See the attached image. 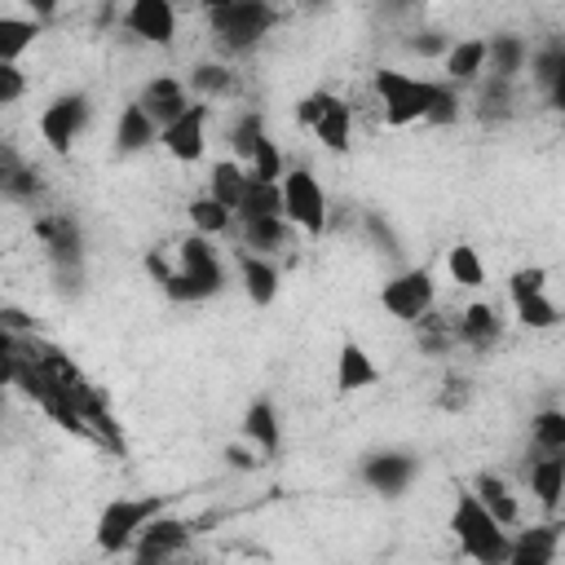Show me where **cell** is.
I'll return each instance as SVG.
<instances>
[{"mask_svg": "<svg viewBox=\"0 0 565 565\" xmlns=\"http://www.w3.org/2000/svg\"><path fill=\"white\" fill-rule=\"evenodd\" d=\"M525 71H530V84H534V88L547 97V106L556 110V106L565 102V44H561V40H547V44L530 49Z\"/></svg>", "mask_w": 565, "mask_h": 565, "instance_id": "obj_25", "label": "cell"}, {"mask_svg": "<svg viewBox=\"0 0 565 565\" xmlns=\"http://www.w3.org/2000/svg\"><path fill=\"white\" fill-rule=\"evenodd\" d=\"M477 499H481V508L503 525V530H516L521 521H525V508H521V494H516V486L503 477V472H494V468H481L477 477H472V486H468Z\"/></svg>", "mask_w": 565, "mask_h": 565, "instance_id": "obj_21", "label": "cell"}, {"mask_svg": "<svg viewBox=\"0 0 565 565\" xmlns=\"http://www.w3.org/2000/svg\"><path fill=\"white\" fill-rule=\"evenodd\" d=\"M243 190H247V168H243L238 159H230V154L212 159V168H207V194H212L216 203H225L230 212H238Z\"/></svg>", "mask_w": 565, "mask_h": 565, "instance_id": "obj_30", "label": "cell"}, {"mask_svg": "<svg viewBox=\"0 0 565 565\" xmlns=\"http://www.w3.org/2000/svg\"><path fill=\"white\" fill-rule=\"evenodd\" d=\"M481 75H486V35H450L441 53V79L468 93Z\"/></svg>", "mask_w": 565, "mask_h": 565, "instance_id": "obj_24", "label": "cell"}, {"mask_svg": "<svg viewBox=\"0 0 565 565\" xmlns=\"http://www.w3.org/2000/svg\"><path fill=\"white\" fill-rule=\"evenodd\" d=\"M446 44H450V35H446V31H437V26H424V31H415V40H411V53H419V57H441V53H446Z\"/></svg>", "mask_w": 565, "mask_h": 565, "instance_id": "obj_42", "label": "cell"}, {"mask_svg": "<svg viewBox=\"0 0 565 565\" xmlns=\"http://www.w3.org/2000/svg\"><path fill=\"white\" fill-rule=\"evenodd\" d=\"M278 199H282V221L300 234V238H322L331 225V194L322 185V177L305 163H287V172L278 177Z\"/></svg>", "mask_w": 565, "mask_h": 565, "instance_id": "obj_5", "label": "cell"}, {"mask_svg": "<svg viewBox=\"0 0 565 565\" xmlns=\"http://www.w3.org/2000/svg\"><path fill=\"white\" fill-rule=\"evenodd\" d=\"M459 119H463V88H455L450 79L437 75L433 102H428V115H424V128H450Z\"/></svg>", "mask_w": 565, "mask_h": 565, "instance_id": "obj_36", "label": "cell"}, {"mask_svg": "<svg viewBox=\"0 0 565 565\" xmlns=\"http://www.w3.org/2000/svg\"><path fill=\"white\" fill-rule=\"evenodd\" d=\"M225 282H230V274H225V260H221L216 238L194 234V230H190L185 238H177L172 260H168V274L159 278L163 296H168V300H177V305L212 300V296H221V291H225Z\"/></svg>", "mask_w": 565, "mask_h": 565, "instance_id": "obj_1", "label": "cell"}, {"mask_svg": "<svg viewBox=\"0 0 565 565\" xmlns=\"http://www.w3.org/2000/svg\"><path fill=\"white\" fill-rule=\"evenodd\" d=\"M243 168H247L252 181H278V177L287 172V154H282V146L265 132V137L252 146V154L243 159Z\"/></svg>", "mask_w": 565, "mask_h": 565, "instance_id": "obj_37", "label": "cell"}, {"mask_svg": "<svg viewBox=\"0 0 565 565\" xmlns=\"http://www.w3.org/2000/svg\"><path fill=\"white\" fill-rule=\"evenodd\" d=\"M446 530H450V539H455V547H459L463 561H477V565H508V539H512V530H503V525L481 508V499H477L468 486L455 490Z\"/></svg>", "mask_w": 565, "mask_h": 565, "instance_id": "obj_3", "label": "cell"}, {"mask_svg": "<svg viewBox=\"0 0 565 565\" xmlns=\"http://www.w3.org/2000/svg\"><path fill=\"white\" fill-rule=\"evenodd\" d=\"M282 26V4L274 0H225L203 13V31L221 53H252Z\"/></svg>", "mask_w": 565, "mask_h": 565, "instance_id": "obj_2", "label": "cell"}, {"mask_svg": "<svg viewBox=\"0 0 565 565\" xmlns=\"http://www.w3.org/2000/svg\"><path fill=\"white\" fill-rule=\"evenodd\" d=\"M18 4H22L26 18H35V22H44V26L62 13V0H18Z\"/></svg>", "mask_w": 565, "mask_h": 565, "instance_id": "obj_43", "label": "cell"}, {"mask_svg": "<svg viewBox=\"0 0 565 565\" xmlns=\"http://www.w3.org/2000/svg\"><path fill=\"white\" fill-rule=\"evenodd\" d=\"M446 278L459 291H481L486 287V260H481L477 243H450L446 247Z\"/></svg>", "mask_w": 565, "mask_h": 565, "instance_id": "obj_31", "label": "cell"}, {"mask_svg": "<svg viewBox=\"0 0 565 565\" xmlns=\"http://www.w3.org/2000/svg\"><path fill=\"white\" fill-rule=\"evenodd\" d=\"M119 31L128 40H137L141 49H159L168 53L181 35V13L177 0H124L119 9Z\"/></svg>", "mask_w": 565, "mask_h": 565, "instance_id": "obj_11", "label": "cell"}, {"mask_svg": "<svg viewBox=\"0 0 565 565\" xmlns=\"http://www.w3.org/2000/svg\"><path fill=\"white\" fill-rule=\"evenodd\" d=\"M44 35V22L26 13H0V62H22Z\"/></svg>", "mask_w": 565, "mask_h": 565, "instance_id": "obj_29", "label": "cell"}, {"mask_svg": "<svg viewBox=\"0 0 565 565\" xmlns=\"http://www.w3.org/2000/svg\"><path fill=\"white\" fill-rule=\"evenodd\" d=\"M278 212H282L278 181H252L247 177V190H243V203L234 216H278Z\"/></svg>", "mask_w": 565, "mask_h": 565, "instance_id": "obj_38", "label": "cell"}, {"mask_svg": "<svg viewBox=\"0 0 565 565\" xmlns=\"http://www.w3.org/2000/svg\"><path fill=\"white\" fill-rule=\"evenodd\" d=\"M168 508V494H119V499H106L97 521H93V543L97 552L106 556H124L132 547V539L141 534V525Z\"/></svg>", "mask_w": 565, "mask_h": 565, "instance_id": "obj_7", "label": "cell"}, {"mask_svg": "<svg viewBox=\"0 0 565 565\" xmlns=\"http://www.w3.org/2000/svg\"><path fill=\"white\" fill-rule=\"evenodd\" d=\"M154 141H159V124H154L137 102H124L119 115H115V128H110V146H115V154H124V159L146 154Z\"/></svg>", "mask_w": 565, "mask_h": 565, "instance_id": "obj_26", "label": "cell"}, {"mask_svg": "<svg viewBox=\"0 0 565 565\" xmlns=\"http://www.w3.org/2000/svg\"><path fill=\"white\" fill-rule=\"evenodd\" d=\"M305 9H322V4H331V0H300Z\"/></svg>", "mask_w": 565, "mask_h": 565, "instance_id": "obj_45", "label": "cell"}, {"mask_svg": "<svg viewBox=\"0 0 565 565\" xmlns=\"http://www.w3.org/2000/svg\"><path fill=\"white\" fill-rule=\"evenodd\" d=\"M221 459H225V468H230V472H260V468H265L260 450H256V446H247L243 437H238V441H230V446L221 450Z\"/></svg>", "mask_w": 565, "mask_h": 565, "instance_id": "obj_41", "label": "cell"}, {"mask_svg": "<svg viewBox=\"0 0 565 565\" xmlns=\"http://www.w3.org/2000/svg\"><path fill=\"white\" fill-rule=\"evenodd\" d=\"M358 477H362V486H371L375 494L397 499V494H406V490L415 486V477H419V459H415L411 450H397V446H388V450H371V455L362 459Z\"/></svg>", "mask_w": 565, "mask_h": 565, "instance_id": "obj_14", "label": "cell"}, {"mask_svg": "<svg viewBox=\"0 0 565 565\" xmlns=\"http://www.w3.org/2000/svg\"><path fill=\"white\" fill-rule=\"evenodd\" d=\"M525 62H530V40H525V35H516V31H494V35H486V75L521 84Z\"/></svg>", "mask_w": 565, "mask_h": 565, "instance_id": "obj_27", "label": "cell"}, {"mask_svg": "<svg viewBox=\"0 0 565 565\" xmlns=\"http://www.w3.org/2000/svg\"><path fill=\"white\" fill-rule=\"evenodd\" d=\"M521 481H525V490L543 516L565 512V455H539L534 450V459H525V468H521Z\"/></svg>", "mask_w": 565, "mask_h": 565, "instance_id": "obj_16", "label": "cell"}, {"mask_svg": "<svg viewBox=\"0 0 565 565\" xmlns=\"http://www.w3.org/2000/svg\"><path fill=\"white\" fill-rule=\"evenodd\" d=\"M353 102L335 88H313L296 102V124L327 150V154H349L353 150Z\"/></svg>", "mask_w": 565, "mask_h": 565, "instance_id": "obj_6", "label": "cell"}, {"mask_svg": "<svg viewBox=\"0 0 565 565\" xmlns=\"http://www.w3.org/2000/svg\"><path fill=\"white\" fill-rule=\"evenodd\" d=\"M512 322L525 327V331H556V327H561V305H556L547 291L516 296V300H512Z\"/></svg>", "mask_w": 565, "mask_h": 565, "instance_id": "obj_33", "label": "cell"}, {"mask_svg": "<svg viewBox=\"0 0 565 565\" xmlns=\"http://www.w3.org/2000/svg\"><path fill=\"white\" fill-rule=\"evenodd\" d=\"M132 102L163 128L168 119H177V115L190 106V88H185V79H181L177 71H159V75H150V79L137 88Z\"/></svg>", "mask_w": 565, "mask_h": 565, "instance_id": "obj_20", "label": "cell"}, {"mask_svg": "<svg viewBox=\"0 0 565 565\" xmlns=\"http://www.w3.org/2000/svg\"><path fill=\"white\" fill-rule=\"evenodd\" d=\"M212 119H216V106L190 97V106H185L177 119H168V124L159 128V141H154V146H159L172 163L194 168V163L207 159V146H212Z\"/></svg>", "mask_w": 565, "mask_h": 565, "instance_id": "obj_9", "label": "cell"}, {"mask_svg": "<svg viewBox=\"0 0 565 565\" xmlns=\"http://www.w3.org/2000/svg\"><path fill=\"white\" fill-rule=\"evenodd\" d=\"M88 124H93V97L84 88H66V93L49 97L40 106V115H35V132H40L44 150L57 154V159H66L79 146V137L88 132Z\"/></svg>", "mask_w": 565, "mask_h": 565, "instance_id": "obj_8", "label": "cell"}, {"mask_svg": "<svg viewBox=\"0 0 565 565\" xmlns=\"http://www.w3.org/2000/svg\"><path fill=\"white\" fill-rule=\"evenodd\" d=\"M450 327H455V349L468 353H490L503 340V313L490 300H468Z\"/></svg>", "mask_w": 565, "mask_h": 565, "instance_id": "obj_18", "label": "cell"}, {"mask_svg": "<svg viewBox=\"0 0 565 565\" xmlns=\"http://www.w3.org/2000/svg\"><path fill=\"white\" fill-rule=\"evenodd\" d=\"M31 234L44 243V256L53 260V269H62V274L79 269V260H84V234H79V225H75L71 212H40L31 221Z\"/></svg>", "mask_w": 565, "mask_h": 565, "instance_id": "obj_15", "label": "cell"}, {"mask_svg": "<svg viewBox=\"0 0 565 565\" xmlns=\"http://www.w3.org/2000/svg\"><path fill=\"white\" fill-rule=\"evenodd\" d=\"M0 415H4V388H0Z\"/></svg>", "mask_w": 565, "mask_h": 565, "instance_id": "obj_46", "label": "cell"}, {"mask_svg": "<svg viewBox=\"0 0 565 565\" xmlns=\"http://www.w3.org/2000/svg\"><path fill=\"white\" fill-rule=\"evenodd\" d=\"M433 305H437V278L428 265H406L380 282V309L402 327L419 322Z\"/></svg>", "mask_w": 565, "mask_h": 565, "instance_id": "obj_10", "label": "cell"}, {"mask_svg": "<svg viewBox=\"0 0 565 565\" xmlns=\"http://www.w3.org/2000/svg\"><path fill=\"white\" fill-rule=\"evenodd\" d=\"M234 243L238 247H247V252H260V256H287L291 247H296V230L282 221V212L278 216H234Z\"/></svg>", "mask_w": 565, "mask_h": 565, "instance_id": "obj_19", "label": "cell"}, {"mask_svg": "<svg viewBox=\"0 0 565 565\" xmlns=\"http://www.w3.org/2000/svg\"><path fill=\"white\" fill-rule=\"evenodd\" d=\"M565 516H543L534 525H516L508 539V565H556L565 547Z\"/></svg>", "mask_w": 565, "mask_h": 565, "instance_id": "obj_13", "label": "cell"}, {"mask_svg": "<svg viewBox=\"0 0 565 565\" xmlns=\"http://www.w3.org/2000/svg\"><path fill=\"white\" fill-rule=\"evenodd\" d=\"M331 384H335V393H340V397L366 393V388H375V384H380V362L371 358V349H366V344L344 340V344L335 349V371H331Z\"/></svg>", "mask_w": 565, "mask_h": 565, "instance_id": "obj_22", "label": "cell"}, {"mask_svg": "<svg viewBox=\"0 0 565 565\" xmlns=\"http://www.w3.org/2000/svg\"><path fill=\"white\" fill-rule=\"evenodd\" d=\"M234 269H238V287H243L247 305L269 309V305L282 296V265H278L274 256H260V252L238 247V252H234Z\"/></svg>", "mask_w": 565, "mask_h": 565, "instance_id": "obj_17", "label": "cell"}, {"mask_svg": "<svg viewBox=\"0 0 565 565\" xmlns=\"http://www.w3.org/2000/svg\"><path fill=\"white\" fill-rule=\"evenodd\" d=\"M185 221H190L194 234H207V238H225V234L234 230V212H230L225 203H216L207 190L185 203Z\"/></svg>", "mask_w": 565, "mask_h": 565, "instance_id": "obj_32", "label": "cell"}, {"mask_svg": "<svg viewBox=\"0 0 565 565\" xmlns=\"http://www.w3.org/2000/svg\"><path fill=\"white\" fill-rule=\"evenodd\" d=\"M194 534H199L194 521H185V516H177L172 508H163V512H154V516L141 525V534L132 539L128 556H132V561H146V565H154V561H172V556L190 552Z\"/></svg>", "mask_w": 565, "mask_h": 565, "instance_id": "obj_12", "label": "cell"}, {"mask_svg": "<svg viewBox=\"0 0 565 565\" xmlns=\"http://www.w3.org/2000/svg\"><path fill=\"white\" fill-rule=\"evenodd\" d=\"M530 446L539 455H565V411L561 406H543L530 415Z\"/></svg>", "mask_w": 565, "mask_h": 565, "instance_id": "obj_34", "label": "cell"}, {"mask_svg": "<svg viewBox=\"0 0 565 565\" xmlns=\"http://www.w3.org/2000/svg\"><path fill=\"white\" fill-rule=\"evenodd\" d=\"M437 75H411L402 66H375L371 71V97L380 106V119L388 128H415L428 115Z\"/></svg>", "mask_w": 565, "mask_h": 565, "instance_id": "obj_4", "label": "cell"}, {"mask_svg": "<svg viewBox=\"0 0 565 565\" xmlns=\"http://www.w3.org/2000/svg\"><path fill=\"white\" fill-rule=\"evenodd\" d=\"M238 437H243L247 446H256L265 463L282 455V415H278L274 397H256V402H247L243 424H238Z\"/></svg>", "mask_w": 565, "mask_h": 565, "instance_id": "obj_23", "label": "cell"}, {"mask_svg": "<svg viewBox=\"0 0 565 565\" xmlns=\"http://www.w3.org/2000/svg\"><path fill=\"white\" fill-rule=\"evenodd\" d=\"M181 79H185L190 97L212 102V106H221V102H230V97L238 93V71H234L230 62H212V57L194 62V66H190Z\"/></svg>", "mask_w": 565, "mask_h": 565, "instance_id": "obj_28", "label": "cell"}, {"mask_svg": "<svg viewBox=\"0 0 565 565\" xmlns=\"http://www.w3.org/2000/svg\"><path fill=\"white\" fill-rule=\"evenodd\" d=\"M190 4H194V9H203V13H207V9H216V4H225V0H190Z\"/></svg>", "mask_w": 565, "mask_h": 565, "instance_id": "obj_44", "label": "cell"}, {"mask_svg": "<svg viewBox=\"0 0 565 565\" xmlns=\"http://www.w3.org/2000/svg\"><path fill=\"white\" fill-rule=\"evenodd\" d=\"M269 128H265V115L256 110V106H243L238 115H234V124H230V132H225V150H230V159H247L252 154V146L265 137Z\"/></svg>", "mask_w": 565, "mask_h": 565, "instance_id": "obj_35", "label": "cell"}, {"mask_svg": "<svg viewBox=\"0 0 565 565\" xmlns=\"http://www.w3.org/2000/svg\"><path fill=\"white\" fill-rule=\"evenodd\" d=\"M547 282H552V269H547V265H521V269L508 274V300L547 291Z\"/></svg>", "mask_w": 565, "mask_h": 565, "instance_id": "obj_39", "label": "cell"}, {"mask_svg": "<svg viewBox=\"0 0 565 565\" xmlns=\"http://www.w3.org/2000/svg\"><path fill=\"white\" fill-rule=\"evenodd\" d=\"M26 88H31V79L22 71V62H0V110L18 106L26 97Z\"/></svg>", "mask_w": 565, "mask_h": 565, "instance_id": "obj_40", "label": "cell"}]
</instances>
